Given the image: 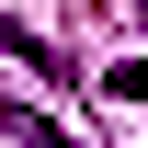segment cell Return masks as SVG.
Masks as SVG:
<instances>
[{
	"label": "cell",
	"mask_w": 148,
	"mask_h": 148,
	"mask_svg": "<svg viewBox=\"0 0 148 148\" xmlns=\"http://www.w3.org/2000/svg\"><path fill=\"white\" fill-rule=\"evenodd\" d=\"M137 23H148V12H137Z\"/></svg>",
	"instance_id": "7a4b0ae2"
},
{
	"label": "cell",
	"mask_w": 148,
	"mask_h": 148,
	"mask_svg": "<svg viewBox=\"0 0 148 148\" xmlns=\"http://www.w3.org/2000/svg\"><path fill=\"white\" fill-rule=\"evenodd\" d=\"M103 91H114V103H148V57H137V69H114Z\"/></svg>",
	"instance_id": "6da1fadb"
}]
</instances>
